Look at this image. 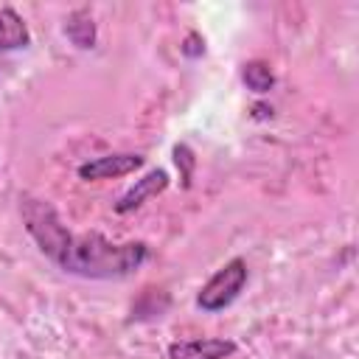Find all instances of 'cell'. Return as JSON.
I'll list each match as a JSON object with an SVG mask.
<instances>
[{"label":"cell","instance_id":"obj_6","mask_svg":"<svg viewBox=\"0 0 359 359\" xmlns=\"http://www.w3.org/2000/svg\"><path fill=\"white\" fill-rule=\"evenodd\" d=\"M238 351L236 339L227 337H196V339H174L168 345V359H230Z\"/></svg>","mask_w":359,"mask_h":359},{"label":"cell","instance_id":"obj_13","mask_svg":"<svg viewBox=\"0 0 359 359\" xmlns=\"http://www.w3.org/2000/svg\"><path fill=\"white\" fill-rule=\"evenodd\" d=\"M252 118H255V121H266V118H272V107H266V104H255V107H252Z\"/></svg>","mask_w":359,"mask_h":359},{"label":"cell","instance_id":"obj_3","mask_svg":"<svg viewBox=\"0 0 359 359\" xmlns=\"http://www.w3.org/2000/svg\"><path fill=\"white\" fill-rule=\"evenodd\" d=\"M250 280V266L241 255H233L230 261H224L196 292V309L205 311V314H219L224 309H230L238 294L244 292Z\"/></svg>","mask_w":359,"mask_h":359},{"label":"cell","instance_id":"obj_5","mask_svg":"<svg viewBox=\"0 0 359 359\" xmlns=\"http://www.w3.org/2000/svg\"><path fill=\"white\" fill-rule=\"evenodd\" d=\"M168 185H171V177H168V171H165V168H149L140 180H135V185H129V188L115 199L112 210H115L118 216H126V213H132V210L143 208L149 199L160 196Z\"/></svg>","mask_w":359,"mask_h":359},{"label":"cell","instance_id":"obj_2","mask_svg":"<svg viewBox=\"0 0 359 359\" xmlns=\"http://www.w3.org/2000/svg\"><path fill=\"white\" fill-rule=\"evenodd\" d=\"M20 219H22V227L25 233L34 238L36 250L62 269L70 247H73V236L67 230V224L62 222V216L56 213V208L42 199V196H34V194H20Z\"/></svg>","mask_w":359,"mask_h":359},{"label":"cell","instance_id":"obj_9","mask_svg":"<svg viewBox=\"0 0 359 359\" xmlns=\"http://www.w3.org/2000/svg\"><path fill=\"white\" fill-rule=\"evenodd\" d=\"M171 309V294L165 289H157V286H146L137 300L132 303V317L129 323H143V320H154V317H163L165 311Z\"/></svg>","mask_w":359,"mask_h":359},{"label":"cell","instance_id":"obj_8","mask_svg":"<svg viewBox=\"0 0 359 359\" xmlns=\"http://www.w3.org/2000/svg\"><path fill=\"white\" fill-rule=\"evenodd\" d=\"M65 36L79 50H93L95 48L98 28H95V20H93L90 8H76V11H70L65 17Z\"/></svg>","mask_w":359,"mask_h":359},{"label":"cell","instance_id":"obj_10","mask_svg":"<svg viewBox=\"0 0 359 359\" xmlns=\"http://www.w3.org/2000/svg\"><path fill=\"white\" fill-rule=\"evenodd\" d=\"M238 76H241L244 87H247L250 93H255V95H266V93H272L275 84H278L272 65L264 62V59H247V62L241 65Z\"/></svg>","mask_w":359,"mask_h":359},{"label":"cell","instance_id":"obj_11","mask_svg":"<svg viewBox=\"0 0 359 359\" xmlns=\"http://www.w3.org/2000/svg\"><path fill=\"white\" fill-rule=\"evenodd\" d=\"M171 157H174V165L180 171V180H182V188H191L194 185V168H196V154L188 143H174L171 149Z\"/></svg>","mask_w":359,"mask_h":359},{"label":"cell","instance_id":"obj_7","mask_svg":"<svg viewBox=\"0 0 359 359\" xmlns=\"http://www.w3.org/2000/svg\"><path fill=\"white\" fill-rule=\"evenodd\" d=\"M28 45H31V31L25 17L11 6H0V53L25 50Z\"/></svg>","mask_w":359,"mask_h":359},{"label":"cell","instance_id":"obj_4","mask_svg":"<svg viewBox=\"0 0 359 359\" xmlns=\"http://www.w3.org/2000/svg\"><path fill=\"white\" fill-rule=\"evenodd\" d=\"M143 165H146V154H140V151H112V154H101V157L84 160L76 168V174L84 182H101V180L129 177Z\"/></svg>","mask_w":359,"mask_h":359},{"label":"cell","instance_id":"obj_12","mask_svg":"<svg viewBox=\"0 0 359 359\" xmlns=\"http://www.w3.org/2000/svg\"><path fill=\"white\" fill-rule=\"evenodd\" d=\"M180 53H182L185 59H199V56H205V36H202L199 31H188L185 39L180 42Z\"/></svg>","mask_w":359,"mask_h":359},{"label":"cell","instance_id":"obj_1","mask_svg":"<svg viewBox=\"0 0 359 359\" xmlns=\"http://www.w3.org/2000/svg\"><path fill=\"white\" fill-rule=\"evenodd\" d=\"M151 250L146 241H109L98 230H87L73 236V247L62 264L65 275L87 278V280H121L137 272L149 261Z\"/></svg>","mask_w":359,"mask_h":359}]
</instances>
